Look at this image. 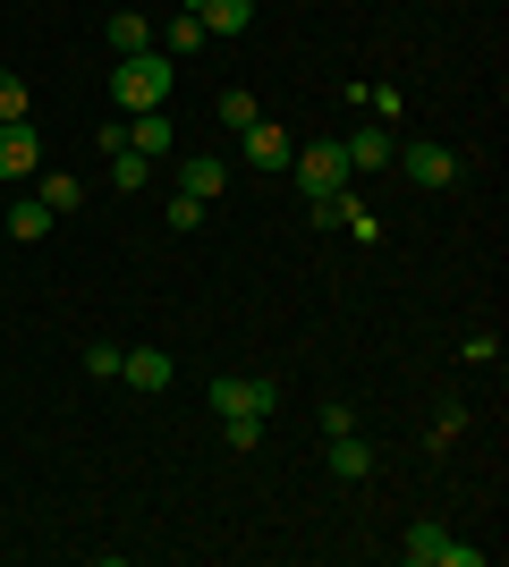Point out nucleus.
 Here are the masks:
<instances>
[{"instance_id": "obj_17", "label": "nucleus", "mask_w": 509, "mask_h": 567, "mask_svg": "<svg viewBox=\"0 0 509 567\" xmlns=\"http://www.w3.org/2000/svg\"><path fill=\"white\" fill-rule=\"evenodd\" d=\"M9 237H18V246L51 237V204H34V195H26V204H9Z\"/></svg>"}, {"instance_id": "obj_19", "label": "nucleus", "mask_w": 509, "mask_h": 567, "mask_svg": "<svg viewBox=\"0 0 509 567\" xmlns=\"http://www.w3.org/2000/svg\"><path fill=\"white\" fill-rule=\"evenodd\" d=\"M204 43H213V34H204V25H195L187 9H179V18H170V60H195Z\"/></svg>"}, {"instance_id": "obj_5", "label": "nucleus", "mask_w": 509, "mask_h": 567, "mask_svg": "<svg viewBox=\"0 0 509 567\" xmlns=\"http://www.w3.org/2000/svg\"><path fill=\"white\" fill-rule=\"evenodd\" d=\"M408 567H485V550H476V543H450L441 525H416V534H408Z\"/></svg>"}, {"instance_id": "obj_4", "label": "nucleus", "mask_w": 509, "mask_h": 567, "mask_svg": "<svg viewBox=\"0 0 509 567\" xmlns=\"http://www.w3.org/2000/svg\"><path fill=\"white\" fill-rule=\"evenodd\" d=\"M34 169H43L34 118H9V127H0V187H18V178H34Z\"/></svg>"}, {"instance_id": "obj_1", "label": "nucleus", "mask_w": 509, "mask_h": 567, "mask_svg": "<svg viewBox=\"0 0 509 567\" xmlns=\"http://www.w3.org/2000/svg\"><path fill=\"white\" fill-rule=\"evenodd\" d=\"M170 85H179L170 51H128L120 69H111V102H120L128 118H136V111H170Z\"/></svg>"}, {"instance_id": "obj_10", "label": "nucleus", "mask_w": 509, "mask_h": 567, "mask_svg": "<svg viewBox=\"0 0 509 567\" xmlns=\"http://www.w3.org/2000/svg\"><path fill=\"white\" fill-rule=\"evenodd\" d=\"M187 18L204 25V34H221V43H230V34H246V25H255V0H195Z\"/></svg>"}, {"instance_id": "obj_11", "label": "nucleus", "mask_w": 509, "mask_h": 567, "mask_svg": "<svg viewBox=\"0 0 509 567\" xmlns=\"http://www.w3.org/2000/svg\"><path fill=\"white\" fill-rule=\"evenodd\" d=\"M221 187H230V169H221V153H187V162H179V195H195V204H213Z\"/></svg>"}, {"instance_id": "obj_12", "label": "nucleus", "mask_w": 509, "mask_h": 567, "mask_svg": "<svg viewBox=\"0 0 509 567\" xmlns=\"http://www.w3.org/2000/svg\"><path fill=\"white\" fill-rule=\"evenodd\" d=\"M120 381H128V390H153V399H162V390H170V355H162V348L120 355Z\"/></svg>"}, {"instance_id": "obj_8", "label": "nucleus", "mask_w": 509, "mask_h": 567, "mask_svg": "<svg viewBox=\"0 0 509 567\" xmlns=\"http://www.w3.org/2000/svg\"><path fill=\"white\" fill-rule=\"evenodd\" d=\"M339 153H348V178H365V169H390L399 136L390 127H357V136H339Z\"/></svg>"}, {"instance_id": "obj_14", "label": "nucleus", "mask_w": 509, "mask_h": 567, "mask_svg": "<svg viewBox=\"0 0 509 567\" xmlns=\"http://www.w3.org/2000/svg\"><path fill=\"white\" fill-rule=\"evenodd\" d=\"M102 34H111V51H120V60H128V51H153V18H145V9H120Z\"/></svg>"}, {"instance_id": "obj_24", "label": "nucleus", "mask_w": 509, "mask_h": 567, "mask_svg": "<svg viewBox=\"0 0 509 567\" xmlns=\"http://www.w3.org/2000/svg\"><path fill=\"white\" fill-rule=\"evenodd\" d=\"M195 220H204V204H195V195H170V229L187 237V229H195Z\"/></svg>"}, {"instance_id": "obj_22", "label": "nucleus", "mask_w": 509, "mask_h": 567, "mask_svg": "<svg viewBox=\"0 0 509 567\" xmlns=\"http://www.w3.org/2000/svg\"><path fill=\"white\" fill-rule=\"evenodd\" d=\"M221 424H230V450H264V415H221Z\"/></svg>"}, {"instance_id": "obj_6", "label": "nucleus", "mask_w": 509, "mask_h": 567, "mask_svg": "<svg viewBox=\"0 0 509 567\" xmlns=\"http://www.w3.org/2000/svg\"><path fill=\"white\" fill-rule=\"evenodd\" d=\"M213 406H221V415H272L281 390H272L264 373H230V381H213Z\"/></svg>"}, {"instance_id": "obj_18", "label": "nucleus", "mask_w": 509, "mask_h": 567, "mask_svg": "<svg viewBox=\"0 0 509 567\" xmlns=\"http://www.w3.org/2000/svg\"><path fill=\"white\" fill-rule=\"evenodd\" d=\"M111 187H120V195H145L153 187V162H145V153H111Z\"/></svg>"}, {"instance_id": "obj_7", "label": "nucleus", "mask_w": 509, "mask_h": 567, "mask_svg": "<svg viewBox=\"0 0 509 567\" xmlns=\"http://www.w3.org/2000/svg\"><path fill=\"white\" fill-rule=\"evenodd\" d=\"M128 153L170 162V153H179V127H170V111H136V118H128Z\"/></svg>"}, {"instance_id": "obj_2", "label": "nucleus", "mask_w": 509, "mask_h": 567, "mask_svg": "<svg viewBox=\"0 0 509 567\" xmlns=\"http://www.w3.org/2000/svg\"><path fill=\"white\" fill-rule=\"evenodd\" d=\"M289 169H297V195H306V204L348 187V153H339V136H332V144H306V153H289Z\"/></svg>"}, {"instance_id": "obj_9", "label": "nucleus", "mask_w": 509, "mask_h": 567, "mask_svg": "<svg viewBox=\"0 0 509 567\" xmlns=\"http://www.w3.org/2000/svg\"><path fill=\"white\" fill-rule=\"evenodd\" d=\"M289 127H272V118H255V127H246V162L255 169H272V178H281V169H289Z\"/></svg>"}, {"instance_id": "obj_3", "label": "nucleus", "mask_w": 509, "mask_h": 567, "mask_svg": "<svg viewBox=\"0 0 509 567\" xmlns=\"http://www.w3.org/2000/svg\"><path fill=\"white\" fill-rule=\"evenodd\" d=\"M390 169H399L408 187L441 195V187H450V178H459V153H450V144H399V153H390Z\"/></svg>"}, {"instance_id": "obj_16", "label": "nucleus", "mask_w": 509, "mask_h": 567, "mask_svg": "<svg viewBox=\"0 0 509 567\" xmlns=\"http://www.w3.org/2000/svg\"><path fill=\"white\" fill-rule=\"evenodd\" d=\"M213 118H221V127H230V136H246V127H255V118H264V111H255V94H246V85H221Z\"/></svg>"}, {"instance_id": "obj_23", "label": "nucleus", "mask_w": 509, "mask_h": 567, "mask_svg": "<svg viewBox=\"0 0 509 567\" xmlns=\"http://www.w3.org/2000/svg\"><path fill=\"white\" fill-rule=\"evenodd\" d=\"M26 111H34V102H26V76L0 69V127H9V118H26Z\"/></svg>"}, {"instance_id": "obj_20", "label": "nucleus", "mask_w": 509, "mask_h": 567, "mask_svg": "<svg viewBox=\"0 0 509 567\" xmlns=\"http://www.w3.org/2000/svg\"><path fill=\"white\" fill-rule=\"evenodd\" d=\"M315 220H323V229H348V220H357V187H339V195H315Z\"/></svg>"}, {"instance_id": "obj_15", "label": "nucleus", "mask_w": 509, "mask_h": 567, "mask_svg": "<svg viewBox=\"0 0 509 567\" xmlns=\"http://www.w3.org/2000/svg\"><path fill=\"white\" fill-rule=\"evenodd\" d=\"M332 474L339 483H365V474H374V450H365L357 432H332Z\"/></svg>"}, {"instance_id": "obj_13", "label": "nucleus", "mask_w": 509, "mask_h": 567, "mask_svg": "<svg viewBox=\"0 0 509 567\" xmlns=\"http://www.w3.org/2000/svg\"><path fill=\"white\" fill-rule=\"evenodd\" d=\"M34 204H51V220L77 213V204H85V178H69V169H34Z\"/></svg>"}, {"instance_id": "obj_21", "label": "nucleus", "mask_w": 509, "mask_h": 567, "mask_svg": "<svg viewBox=\"0 0 509 567\" xmlns=\"http://www.w3.org/2000/svg\"><path fill=\"white\" fill-rule=\"evenodd\" d=\"M120 355L128 348H111V339H85V373H94V381H120Z\"/></svg>"}]
</instances>
